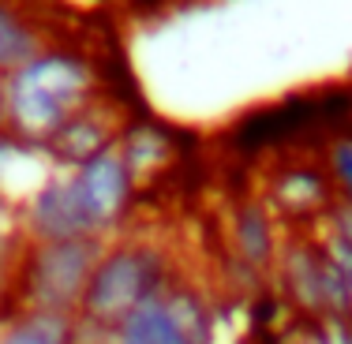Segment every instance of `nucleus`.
<instances>
[{
  "label": "nucleus",
  "instance_id": "9",
  "mask_svg": "<svg viewBox=\"0 0 352 344\" xmlns=\"http://www.w3.org/2000/svg\"><path fill=\"white\" fill-rule=\"evenodd\" d=\"M281 243H285L281 221L274 217V209L258 195H248L232 206V214H229L232 262H240L244 270L258 273L263 281H270L274 266H278V255H281Z\"/></svg>",
  "mask_w": 352,
  "mask_h": 344
},
{
  "label": "nucleus",
  "instance_id": "21",
  "mask_svg": "<svg viewBox=\"0 0 352 344\" xmlns=\"http://www.w3.org/2000/svg\"><path fill=\"white\" fill-rule=\"evenodd\" d=\"M236 344H258V341H251V337H244V341H236Z\"/></svg>",
  "mask_w": 352,
  "mask_h": 344
},
{
  "label": "nucleus",
  "instance_id": "15",
  "mask_svg": "<svg viewBox=\"0 0 352 344\" xmlns=\"http://www.w3.org/2000/svg\"><path fill=\"white\" fill-rule=\"evenodd\" d=\"M318 161L326 169V180H330L333 195L352 203V128L333 131L322 142V150H318Z\"/></svg>",
  "mask_w": 352,
  "mask_h": 344
},
{
  "label": "nucleus",
  "instance_id": "1",
  "mask_svg": "<svg viewBox=\"0 0 352 344\" xmlns=\"http://www.w3.org/2000/svg\"><path fill=\"white\" fill-rule=\"evenodd\" d=\"M0 87H4V131L34 150H45V142L79 108L105 94V79L94 56L60 41L41 49Z\"/></svg>",
  "mask_w": 352,
  "mask_h": 344
},
{
  "label": "nucleus",
  "instance_id": "17",
  "mask_svg": "<svg viewBox=\"0 0 352 344\" xmlns=\"http://www.w3.org/2000/svg\"><path fill=\"white\" fill-rule=\"evenodd\" d=\"M15 255L19 247L0 251V318L15 307Z\"/></svg>",
  "mask_w": 352,
  "mask_h": 344
},
{
  "label": "nucleus",
  "instance_id": "22",
  "mask_svg": "<svg viewBox=\"0 0 352 344\" xmlns=\"http://www.w3.org/2000/svg\"><path fill=\"white\" fill-rule=\"evenodd\" d=\"M349 299H352V277H349Z\"/></svg>",
  "mask_w": 352,
  "mask_h": 344
},
{
  "label": "nucleus",
  "instance_id": "7",
  "mask_svg": "<svg viewBox=\"0 0 352 344\" xmlns=\"http://www.w3.org/2000/svg\"><path fill=\"white\" fill-rule=\"evenodd\" d=\"M120 131H124L120 108L102 94L98 102L79 108V113L45 142V157L53 161L56 172H75L79 165H87L90 157L113 150L116 139H120Z\"/></svg>",
  "mask_w": 352,
  "mask_h": 344
},
{
  "label": "nucleus",
  "instance_id": "16",
  "mask_svg": "<svg viewBox=\"0 0 352 344\" xmlns=\"http://www.w3.org/2000/svg\"><path fill=\"white\" fill-rule=\"evenodd\" d=\"M318 232H330V236H338V240H345L352 243V203H345V198H333V206L326 209V217L315 225ZM311 229V232H315Z\"/></svg>",
  "mask_w": 352,
  "mask_h": 344
},
{
  "label": "nucleus",
  "instance_id": "14",
  "mask_svg": "<svg viewBox=\"0 0 352 344\" xmlns=\"http://www.w3.org/2000/svg\"><path fill=\"white\" fill-rule=\"evenodd\" d=\"M109 344H191V341L176 330V322L169 318L165 288H162L150 299H142V303L116 325V333Z\"/></svg>",
  "mask_w": 352,
  "mask_h": 344
},
{
  "label": "nucleus",
  "instance_id": "8",
  "mask_svg": "<svg viewBox=\"0 0 352 344\" xmlns=\"http://www.w3.org/2000/svg\"><path fill=\"white\" fill-rule=\"evenodd\" d=\"M270 284L304 322H322V251L311 232H285Z\"/></svg>",
  "mask_w": 352,
  "mask_h": 344
},
{
  "label": "nucleus",
  "instance_id": "6",
  "mask_svg": "<svg viewBox=\"0 0 352 344\" xmlns=\"http://www.w3.org/2000/svg\"><path fill=\"white\" fill-rule=\"evenodd\" d=\"M19 236L23 243H56V240L94 236L79 195H75L72 172H53L19 206Z\"/></svg>",
  "mask_w": 352,
  "mask_h": 344
},
{
  "label": "nucleus",
  "instance_id": "13",
  "mask_svg": "<svg viewBox=\"0 0 352 344\" xmlns=\"http://www.w3.org/2000/svg\"><path fill=\"white\" fill-rule=\"evenodd\" d=\"M165 307H169V318L176 322V330L191 344H217V307L199 288L173 277L165 284Z\"/></svg>",
  "mask_w": 352,
  "mask_h": 344
},
{
  "label": "nucleus",
  "instance_id": "12",
  "mask_svg": "<svg viewBox=\"0 0 352 344\" xmlns=\"http://www.w3.org/2000/svg\"><path fill=\"white\" fill-rule=\"evenodd\" d=\"M75 341H79L75 314L12 307L0 318V344H75Z\"/></svg>",
  "mask_w": 352,
  "mask_h": 344
},
{
  "label": "nucleus",
  "instance_id": "20",
  "mask_svg": "<svg viewBox=\"0 0 352 344\" xmlns=\"http://www.w3.org/2000/svg\"><path fill=\"white\" fill-rule=\"evenodd\" d=\"M0 209H15V206L8 203V198H4V191H0Z\"/></svg>",
  "mask_w": 352,
  "mask_h": 344
},
{
  "label": "nucleus",
  "instance_id": "3",
  "mask_svg": "<svg viewBox=\"0 0 352 344\" xmlns=\"http://www.w3.org/2000/svg\"><path fill=\"white\" fill-rule=\"evenodd\" d=\"M102 236L56 240V243H19L15 255V307L79 314L90 273L105 251Z\"/></svg>",
  "mask_w": 352,
  "mask_h": 344
},
{
  "label": "nucleus",
  "instance_id": "10",
  "mask_svg": "<svg viewBox=\"0 0 352 344\" xmlns=\"http://www.w3.org/2000/svg\"><path fill=\"white\" fill-rule=\"evenodd\" d=\"M116 150H120L128 172L135 176V183H154L157 176H165L176 165V154H180V142L165 124L157 120H135L124 124L120 139H116Z\"/></svg>",
  "mask_w": 352,
  "mask_h": 344
},
{
  "label": "nucleus",
  "instance_id": "4",
  "mask_svg": "<svg viewBox=\"0 0 352 344\" xmlns=\"http://www.w3.org/2000/svg\"><path fill=\"white\" fill-rule=\"evenodd\" d=\"M75 183V195L82 203V214H87L94 236L102 240H116L124 229H128V217L135 209V195H139V183L135 176L128 172L120 150H105V154L90 157L87 165L72 172Z\"/></svg>",
  "mask_w": 352,
  "mask_h": 344
},
{
  "label": "nucleus",
  "instance_id": "19",
  "mask_svg": "<svg viewBox=\"0 0 352 344\" xmlns=\"http://www.w3.org/2000/svg\"><path fill=\"white\" fill-rule=\"evenodd\" d=\"M0 128H4V87H0Z\"/></svg>",
  "mask_w": 352,
  "mask_h": 344
},
{
  "label": "nucleus",
  "instance_id": "11",
  "mask_svg": "<svg viewBox=\"0 0 352 344\" xmlns=\"http://www.w3.org/2000/svg\"><path fill=\"white\" fill-rule=\"evenodd\" d=\"M49 45H53V34L27 8V0H0V82Z\"/></svg>",
  "mask_w": 352,
  "mask_h": 344
},
{
  "label": "nucleus",
  "instance_id": "5",
  "mask_svg": "<svg viewBox=\"0 0 352 344\" xmlns=\"http://www.w3.org/2000/svg\"><path fill=\"white\" fill-rule=\"evenodd\" d=\"M258 198L274 209L281 225H289V232H311L338 195H333L318 157H289L266 172Z\"/></svg>",
  "mask_w": 352,
  "mask_h": 344
},
{
  "label": "nucleus",
  "instance_id": "2",
  "mask_svg": "<svg viewBox=\"0 0 352 344\" xmlns=\"http://www.w3.org/2000/svg\"><path fill=\"white\" fill-rule=\"evenodd\" d=\"M173 281L169 258L146 240L116 236L105 243L94 273H90L87 296L79 303V341L75 344H109L116 325L135 310L142 299L162 292Z\"/></svg>",
  "mask_w": 352,
  "mask_h": 344
},
{
  "label": "nucleus",
  "instance_id": "18",
  "mask_svg": "<svg viewBox=\"0 0 352 344\" xmlns=\"http://www.w3.org/2000/svg\"><path fill=\"white\" fill-rule=\"evenodd\" d=\"M326 344H352V318H326L318 322Z\"/></svg>",
  "mask_w": 352,
  "mask_h": 344
}]
</instances>
